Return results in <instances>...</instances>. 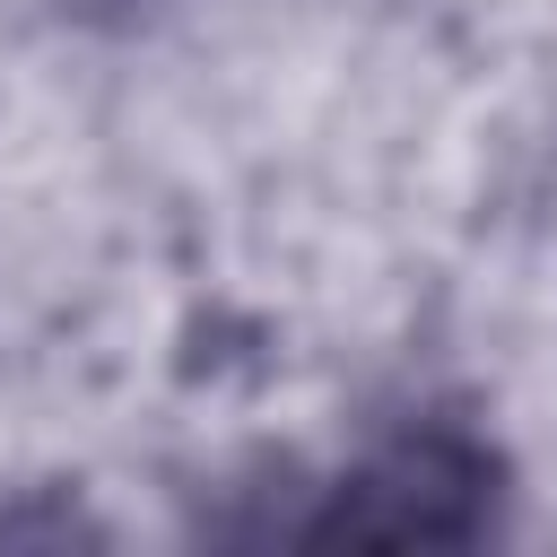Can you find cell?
Listing matches in <instances>:
<instances>
[{
  "label": "cell",
  "instance_id": "obj_1",
  "mask_svg": "<svg viewBox=\"0 0 557 557\" xmlns=\"http://www.w3.org/2000/svg\"><path fill=\"white\" fill-rule=\"evenodd\" d=\"M505 505V461L461 418H400L383 426L296 522V540H366V548H461L487 540Z\"/></svg>",
  "mask_w": 557,
  "mask_h": 557
}]
</instances>
